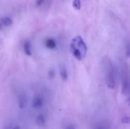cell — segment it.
Returning a JSON list of instances; mask_svg holds the SVG:
<instances>
[{"instance_id": "6da1fadb", "label": "cell", "mask_w": 130, "mask_h": 129, "mask_svg": "<svg viewBox=\"0 0 130 129\" xmlns=\"http://www.w3.org/2000/svg\"><path fill=\"white\" fill-rule=\"evenodd\" d=\"M103 70L104 73L106 84L110 89H113L116 85V75L115 70L112 61L108 57H105L102 61Z\"/></svg>"}, {"instance_id": "7a4b0ae2", "label": "cell", "mask_w": 130, "mask_h": 129, "mask_svg": "<svg viewBox=\"0 0 130 129\" xmlns=\"http://www.w3.org/2000/svg\"><path fill=\"white\" fill-rule=\"evenodd\" d=\"M122 92L124 95H128L130 91V70L126 63L121 65Z\"/></svg>"}, {"instance_id": "3957f363", "label": "cell", "mask_w": 130, "mask_h": 129, "mask_svg": "<svg viewBox=\"0 0 130 129\" xmlns=\"http://www.w3.org/2000/svg\"><path fill=\"white\" fill-rule=\"evenodd\" d=\"M87 52V47L83 40L81 37H77L75 39L72 43V52L74 56L79 60L82 59Z\"/></svg>"}, {"instance_id": "277c9868", "label": "cell", "mask_w": 130, "mask_h": 129, "mask_svg": "<svg viewBox=\"0 0 130 129\" xmlns=\"http://www.w3.org/2000/svg\"><path fill=\"white\" fill-rule=\"evenodd\" d=\"M126 53L127 57L130 58V43L127 46V47H126Z\"/></svg>"}, {"instance_id": "5b68a950", "label": "cell", "mask_w": 130, "mask_h": 129, "mask_svg": "<svg viewBox=\"0 0 130 129\" xmlns=\"http://www.w3.org/2000/svg\"><path fill=\"white\" fill-rule=\"evenodd\" d=\"M123 123H129L130 122V119L128 117H125V118H123Z\"/></svg>"}, {"instance_id": "8992f818", "label": "cell", "mask_w": 130, "mask_h": 129, "mask_svg": "<svg viewBox=\"0 0 130 129\" xmlns=\"http://www.w3.org/2000/svg\"><path fill=\"white\" fill-rule=\"evenodd\" d=\"M127 96H128V97H129V98H128V101H129V105H130V91H129V93L128 94V95H127Z\"/></svg>"}, {"instance_id": "52a82bcc", "label": "cell", "mask_w": 130, "mask_h": 129, "mask_svg": "<svg viewBox=\"0 0 130 129\" xmlns=\"http://www.w3.org/2000/svg\"><path fill=\"white\" fill-rule=\"evenodd\" d=\"M96 129H103L102 128H96Z\"/></svg>"}]
</instances>
